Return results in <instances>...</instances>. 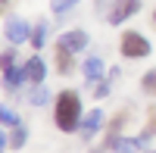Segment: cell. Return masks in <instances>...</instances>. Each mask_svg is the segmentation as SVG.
I'll return each mask as SVG.
<instances>
[{
    "label": "cell",
    "instance_id": "cell-1",
    "mask_svg": "<svg viewBox=\"0 0 156 153\" xmlns=\"http://www.w3.org/2000/svg\"><path fill=\"white\" fill-rule=\"evenodd\" d=\"M56 125L62 131H72L81 125V97L75 91H62L56 100Z\"/></svg>",
    "mask_w": 156,
    "mask_h": 153
},
{
    "label": "cell",
    "instance_id": "cell-2",
    "mask_svg": "<svg viewBox=\"0 0 156 153\" xmlns=\"http://www.w3.org/2000/svg\"><path fill=\"white\" fill-rule=\"evenodd\" d=\"M122 53H125L128 59H140V56L150 53V44H147L137 31H125V34H122Z\"/></svg>",
    "mask_w": 156,
    "mask_h": 153
},
{
    "label": "cell",
    "instance_id": "cell-3",
    "mask_svg": "<svg viewBox=\"0 0 156 153\" xmlns=\"http://www.w3.org/2000/svg\"><path fill=\"white\" fill-rule=\"evenodd\" d=\"M140 9V0H112V12H109V22L112 25H119L122 19H128V16H134V12Z\"/></svg>",
    "mask_w": 156,
    "mask_h": 153
},
{
    "label": "cell",
    "instance_id": "cell-4",
    "mask_svg": "<svg viewBox=\"0 0 156 153\" xmlns=\"http://www.w3.org/2000/svg\"><path fill=\"white\" fill-rule=\"evenodd\" d=\"M3 34H6V41H9V44H22V41H25V37H28L31 31H28V25H25L22 19H6Z\"/></svg>",
    "mask_w": 156,
    "mask_h": 153
},
{
    "label": "cell",
    "instance_id": "cell-5",
    "mask_svg": "<svg viewBox=\"0 0 156 153\" xmlns=\"http://www.w3.org/2000/svg\"><path fill=\"white\" fill-rule=\"evenodd\" d=\"M59 44H62V47H69L72 53H78V50H84V47H87V34H84L81 28H75V31H66Z\"/></svg>",
    "mask_w": 156,
    "mask_h": 153
},
{
    "label": "cell",
    "instance_id": "cell-6",
    "mask_svg": "<svg viewBox=\"0 0 156 153\" xmlns=\"http://www.w3.org/2000/svg\"><path fill=\"white\" fill-rule=\"evenodd\" d=\"M103 125V112L100 109H90L87 112V119L81 122V137H94V131Z\"/></svg>",
    "mask_w": 156,
    "mask_h": 153
},
{
    "label": "cell",
    "instance_id": "cell-7",
    "mask_svg": "<svg viewBox=\"0 0 156 153\" xmlns=\"http://www.w3.org/2000/svg\"><path fill=\"white\" fill-rule=\"evenodd\" d=\"M25 75H28L31 84H44V62L37 56H31L28 62H25Z\"/></svg>",
    "mask_w": 156,
    "mask_h": 153
},
{
    "label": "cell",
    "instance_id": "cell-8",
    "mask_svg": "<svg viewBox=\"0 0 156 153\" xmlns=\"http://www.w3.org/2000/svg\"><path fill=\"white\" fill-rule=\"evenodd\" d=\"M28 78V75H25V69H16V66H9V69H3V81H6V87L9 91H16V87Z\"/></svg>",
    "mask_w": 156,
    "mask_h": 153
},
{
    "label": "cell",
    "instance_id": "cell-9",
    "mask_svg": "<svg viewBox=\"0 0 156 153\" xmlns=\"http://www.w3.org/2000/svg\"><path fill=\"white\" fill-rule=\"evenodd\" d=\"M84 75L90 81H97L100 75H103V59L100 56H90V59H84Z\"/></svg>",
    "mask_w": 156,
    "mask_h": 153
},
{
    "label": "cell",
    "instance_id": "cell-10",
    "mask_svg": "<svg viewBox=\"0 0 156 153\" xmlns=\"http://www.w3.org/2000/svg\"><path fill=\"white\" fill-rule=\"evenodd\" d=\"M137 147H140V141H128V137H115L112 141V153H137Z\"/></svg>",
    "mask_w": 156,
    "mask_h": 153
},
{
    "label": "cell",
    "instance_id": "cell-11",
    "mask_svg": "<svg viewBox=\"0 0 156 153\" xmlns=\"http://www.w3.org/2000/svg\"><path fill=\"white\" fill-rule=\"evenodd\" d=\"M69 53H72V50L59 44V50H56V69H59V72H69V66H72V56H69Z\"/></svg>",
    "mask_w": 156,
    "mask_h": 153
},
{
    "label": "cell",
    "instance_id": "cell-12",
    "mask_svg": "<svg viewBox=\"0 0 156 153\" xmlns=\"http://www.w3.org/2000/svg\"><path fill=\"white\" fill-rule=\"evenodd\" d=\"M25 137H28L25 125H16V128H12V134L6 137V144H9V147H22V144H25Z\"/></svg>",
    "mask_w": 156,
    "mask_h": 153
},
{
    "label": "cell",
    "instance_id": "cell-13",
    "mask_svg": "<svg viewBox=\"0 0 156 153\" xmlns=\"http://www.w3.org/2000/svg\"><path fill=\"white\" fill-rule=\"evenodd\" d=\"M44 41H47V22H41V25L31 31V44H34V47H44Z\"/></svg>",
    "mask_w": 156,
    "mask_h": 153
},
{
    "label": "cell",
    "instance_id": "cell-14",
    "mask_svg": "<svg viewBox=\"0 0 156 153\" xmlns=\"http://www.w3.org/2000/svg\"><path fill=\"white\" fill-rule=\"evenodd\" d=\"M153 134H156V109H150V122H147L144 134H140V144H147V141H150Z\"/></svg>",
    "mask_w": 156,
    "mask_h": 153
},
{
    "label": "cell",
    "instance_id": "cell-15",
    "mask_svg": "<svg viewBox=\"0 0 156 153\" xmlns=\"http://www.w3.org/2000/svg\"><path fill=\"white\" fill-rule=\"evenodd\" d=\"M31 103H34V106H41V103H47V84H37L34 91H31Z\"/></svg>",
    "mask_w": 156,
    "mask_h": 153
},
{
    "label": "cell",
    "instance_id": "cell-16",
    "mask_svg": "<svg viewBox=\"0 0 156 153\" xmlns=\"http://www.w3.org/2000/svg\"><path fill=\"white\" fill-rule=\"evenodd\" d=\"M78 3V0H53V3H50V9H53V12H59V16H62V12H66V9H72Z\"/></svg>",
    "mask_w": 156,
    "mask_h": 153
},
{
    "label": "cell",
    "instance_id": "cell-17",
    "mask_svg": "<svg viewBox=\"0 0 156 153\" xmlns=\"http://www.w3.org/2000/svg\"><path fill=\"white\" fill-rule=\"evenodd\" d=\"M144 91H147V94H156V69L144 75Z\"/></svg>",
    "mask_w": 156,
    "mask_h": 153
},
{
    "label": "cell",
    "instance_id": "cell-18",
    "mask_svg": "<svg viewBox=\"0 0 156 153\" xmlns=\"http://www.w3.org/2000/svg\"><path fill=\"white\" fill-rule=\"evenodd\" d=\"M109 94V81H100L97 78V84H94V97H106Z\"/></svg>",
    "mask_w": 156,
    "mask_h": 153
},
{
    "label": "cell",
    "instance_id": "cell-19",
    "mask_svg": "<svg viewBox=\"0 0 156 153\" xmlns=\"http://www.w3.org/2000/svg\"><path fill=\"white\" fill-rule=\"evenodd\" d=\"M0 119H3V125H16V112H12L9 106H3V112H0Z\"/></svg>",
    "mask_w": 156,
    "mask_h": 153
}]
</instances>
